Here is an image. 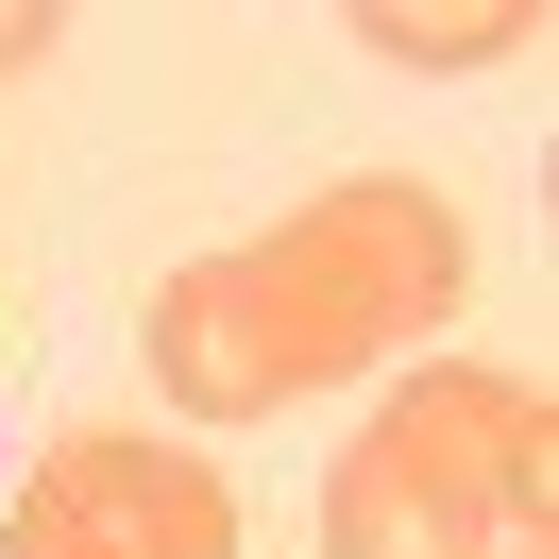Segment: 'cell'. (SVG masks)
<instances>
[{
  "label": "cell",
  "mask_w": 559,
  "mask_h": 559,
  "mask_svg": "<svg viewBox=\"0 0 559 559\" xmlns=\"http://www.w3.org/2000/svg\"><path fill=\"white\" fill-rule=\"evenodd\" d=\"M457 288H475L457 204L407 187V170H356V187H322V204H288L272 238L187 254L136 306V356H153V390H170L187 424H272V407H306V390L373 373L390 340H424Z\"/></svg>",
  "instance_id": "1"
},
{
  "label": "cell",
  "mask_w": 559,
  "mask_h": 559,
  "mask_svg": "<svg viewBox=\"0 0 559 559\" xmlns=\"http://www.w3.org/2000/svg\"><path fill=\"white\" fill-rule=\"evenodd\" d=\"M543 491H559V407L543 373H475V356H441V373H407L373 407V441H340V475H322V543L340 559H491L525 525V559H543Z\"/></svg>",
  "instance_id": "2"
},
{
  "label": "cell",
  "mask_w": 559,
  "mask_h": 559,
  "mask_svg": "<svg viewBox=\"0 0 559 559\" xmlns=\"http://www.w3.org/2000/svg\"><path fill=\"white\" fill-rule=\"evenodd\" d=\"M238 543H254L238 475L204 441H119V424H69L0 509V559H238Z\"/></svg>",
  "instance_id": "3"
},
{
  "label": "cell",
  "mask_w": 559,
  "mask_h": 559,
  "mask_svg": "<svg viewBox=\"0 0 559 559\" xmlns=\"http://www.w3.org/2000/svg\"><path fill=\"white\" fill-rule=\"evenodd\" d=\"M356 35H373L390 69H509V51L543 35V0H356Z\"/></svg>",
  "instance_id": "4"
},
{
  "label": "cell",
  "mask_w": 559,
  "mask_h": 559,
  "mask_svg": "<svg viewBox=\"0 0 559 559\" xmlns=\"http://www.w3.org/2000/svg\"><path fill=\"white\" fill-rule=\"evenodd\" d=\"M51 35H69L51 0H0V85H17V69H51Z\"/></svg>",
  "instance_id": "5"
}]
</instances>
